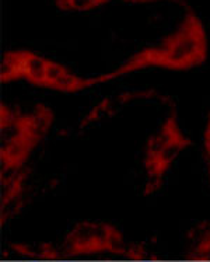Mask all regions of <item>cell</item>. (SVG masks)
Returning <instances> with one entry per match:
<instances>
[{
	"label": "cell",
	"instance_id": "1",
	"mask_svg": "<svg viewBox=\"0 0 210 262\" xmlns=\"http://www.w3.org/2000/svg\"><path fill=\"white\" fill-rule=\"evenodd\" d=\"M203 150H205V160H206V168H207V174H209L210 181V117L206 125L205 135H203Z\"/></svg>",
	"mask_w": 210,
	"mask_h": 262
}]
</instances>
